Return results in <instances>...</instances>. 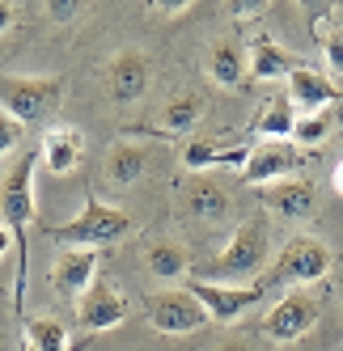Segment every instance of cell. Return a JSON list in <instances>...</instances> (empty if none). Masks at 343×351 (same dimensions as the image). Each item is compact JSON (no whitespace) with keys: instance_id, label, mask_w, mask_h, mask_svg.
<instances>
[{"instance_id":"7","label":"cell","mask_w":343,"mask_h":351,"mask_svg":"<svg viewBox=\"0 0 343 351\" xmlns=\"http://www.w3.org/2000/svg\"><path fill=\"white\" fill-rule=\"evenodd\" d=\"M144 313H149L153 330H161V335H191V330H200V326L208 322L204 305H200V300H195L187 288L153 292L149 300H144Z\"/></svg>"},{"instance_id":"26","label":"cell","mask_w":343,"mask_h":351,"mask_svg":"<svg viewBox=\"0 0 343 351\" xmlns=\"http://www.w3.org/2000/svg\"><path fill=\"white\" fill-rule=\"evenodd\" d=\"M17 140H21V123H17L9 110H0V157H5V153H13V148H17Z\"/></svg>"},{"instance_id":"21","label":"cell","mask_w":343,"mask_h":351,"mask_svg":"<svg viewBox=\"0 0 343 351\" xmlns=\"http://www.w3.org/2000/svg\"><path fill=\"white\" fill-rule=\"evenodd\" d=\"M144 263H149V271L161 275V280H178V275H187V250L178 241H153Z\"/></svg>"},{"instance_id":"9","label":"cell","mask_w":343,"mask_h":351,"mask_svg":"<svg viewBox=\"0 0 343 351\" xmlns=\"http://www.w3.org/2000/svg\"><path fill=\"white\" fill-rule=\"evenodd\" d=\"M301 148L292 140H263L250 148L246 165H241V178L250 186H272V182H284L292 169H301Z\"/></svg>"},{"instance_id":"33","label":"cell","mask_w":343,"mask_h":351,"mask_svg":"<svg viewBox=\"0 0 343 351\" xmlns=\"http://www.w3.org/2000/svg\"><path fill=\"white\" fill-rule=\"evenodd\" d=\"M0 351H9V335L5 330H0Z\"/></svg>"},{"instance_id":"30","label":"cell","mask_w":343,"mask_h":351,"mask_svg":"<svg viewBox=\"0 0 343 351\" xmlns=\"http://www.w3.org/2000/svg\"><path fill=\"white\" fill-rule=\"evenodd\" d=\"M220 351H255V347H250L246 339H229V343H225V347H220Z\"/></svg>"},{"instance_id":"29","label":"cell","mask_w":343,"mask_h":351,"mask_svg":"<svg viewBox=\"0 0 343 351\" xmlns=\"http://www.w3.org/2000/svg\"><path fill=\"white\" fill-rule=\"evenodd\" d=\"M72 13H77V5H51V17H56V21H68Z\"/></svg>"},{"instance_id":"27","label":"cell","mask_w":343,"mask_h":351,"mask_svg":"<svg viewBox=\"0 0 343 351\" xmlns=\"http://www.w3.org/2000/svg\"><path fill=\"white\" fill-rule=\"evenodd\" d=\"M322 51H327V68H335L339 77H343V30H339V26H335V30H327Z\"/></svg>"},{"instance_id":"32","label":"cell","mask_w":343,"mask_h":351,"mask_svg":"<svg viewBox=\"0 0 343 351\" xmlns=\"http://www.w3.org/2000/svg\"><path fill=\"white\" fill-rule=\"evenodd\" d=\"M335 191H339V195H343V161H339V165H335Z\"/></svg>"},{"instance_id":"6","label":"cell","mask_w":343,"mask_h":351,"mask_svg":"<svg viewBox=\"0 0 343 351\" xmlns=\"http://www.w3.org/2000/svg\"><path fill=\"white\" fill-rule=\"evenodd\" d=\"M318 313H322L318 296L309 288H292V292H284L272 305V313L263 317V330H267V339H276V343H297L301 335H309L318 326Z\"/></svg>"},{"instance_id":"2","label":"cell","mask_w":343,"mask_h":351,"mask_svg":"<svg viewBox=\"0 0 343 351\" xmlns=\"http://www.w3.org/2000/svg\"><path fill=\"white\" fill-rule=\"evenodd\" d=\"M128 233H132V216L110 204H97V199H89L77 220L51 229V237L64 241V250H102V245L123 241Z\"/></svg>"},{"instance_id":"1","label":"cell","mask_w":343,"mask_h":351,"mask_svg":"<svg viewBox=\"0 0 343 351\" xmlns=\"http://www.w3.org/2000/svg\"><path fill=\"white\" fill-rule=\"evenodd\" d=\"M34 165L38 153H21L17 165L5 173L0 182V212H5V229L17 245V288H13V305L21 309L26 300V271H30V220H34Z\"/></svg>"},{"instance_id":"8","label":"cell","mask_w":343,"mask_h":351,"mask_svg":"<svg viewBox=\"0 0 343 351\" xmlns=\"http://www.w3.org/2000/svg\"><path fill=\"white\" fill-rule=\"evenodd\" d=\"M187 292L204 305L212 322H237L246 309H255L263 300V284H212V280H191Z\"/></svg>"},{"instance_id":"14","label":"cell","mask_w":343,"mask_h":351,"mask_svg":"<svg viewBox=\"0 0 343 351\" xmlns=\"http://www.w3.org/2000/svg\"><path fill=\"white\" fill-rule=\"evenodd\" d=\"M149 89V60L140 51H119L110 60V97L115 102H136Z\"/></svg>"},{"instance_id":"18","label":"cell","mask_w":343,"mask_h":351,"mask_svg":"<svg viewBox=\"0 0 343 351\" xmlns=\"http://www.w3.org/2000/svg\"><path fill=\"white\" fill-rule=\"evenodd\" d=\"M208 68H212V81H216V85H225V89H237L241 77H246V60H241V51H237V43H233V38H225V43H216V47H212Z\"/></svg>"},{"instance_id":"5","label":"cell","mask_w":343,"mask_h":351,"mask_svg":"<svg viewBox=\"0 0 343 351\" xmlns=\"http://www.w3.org/2000/svg\"><path fill=\"white\" fill-rule=\"evenodd\" d=\"M331 271V250L318 241V237H292L280 258L272 263V275L267 284H292V288H305V284H318L322 275ZM263 284V288H267Z\"/></svg>"},{"instance_id":"16","label":"cell","mask_w":343,"mask_h":351,"mask_svg":"<svg viewBox=\"0 0 343 351\" xmlns=\"http://www.w3.org/2000/svg\"><path fill=\"white\" fill-rule=\"evenodd\" d=\"M292 68H297V64H292V56L284 51L280 43L263 38V34L250 43V77L255 81H280V77H288Z\"/></svg>"},{"instance_id":"3","label":"cell","mask_w":343,"mask_h":351,"mask_svg":"<svg viewBox=\"0 0 343 351\" xmlns=\"http://www.w3.org/2000/svg\"><path fill=\"white\" fill-rule=\"evenodd\" d=\"M267 267V220L255 216L246 224H237L229 245L216 254V263L208 267L212 275V284L220 280H250V275H259Z\"/></svg>"},{"instance_id":"4","label":"cell","mask_w":343,"mask_h":351,"mask_svg":"<svg viewBox=\"0 0 343 351\" xmlns=\"http://www.w3.org/2000/svg\"><path fill=\"white\" fill-rule=\"evenodd\" d=\"M60 102H64L60 77H0V110H9L21 128L43 123Z\"/></svg>"},{"instance_id":"17","label":"cell","mask_w":343,"mask_h":351,"mask_svg":"<svg viewBox=\"0 0 343 351\" xmlns=\"http://www.w3.org/2000/svg\"><path fill=\"white\" fill-rule=\"evenodd\" d=\"M246 157H250V148H241V144H233V148H216V144H208V140H191V144H187V153H182L187 169H208V165H246Z\"/></svg>"},{"instance_id":"11","label":"cell","mask_w":343,"mask_h":351,"mask_svg":"<svg viewBox=\"0 0 343 351\" xmlns=\"http://www.w3.org/2000/svg\"><path fill=\"white\" fill-rule=\"evenodd\" d=\"M97 280V250H60L51 263V288L60 296L81 300Z\"/></svg>"},{"instance_id":"28","label":"cell","mask_w":343,"mask_h":351,"mask_svg":"<svg viewBox=\"0 0 343 351\" xmlns=\"http://www.w3.org/2000/svg\"><path fill=\"white\" fill-rule=\"evenodd\" d=\"M13 26V5H9V0H0V34H5Z\"/></svg>"},{"instance_id":"12","label":"cell","mask_w":343,"mask_h":351,"mask_svg":"<svg viewBox=\"0 0 343 351\" xmlns=\"http://www.w3.org/2000/svg\"><path fill=\"white\" fill-rule=\"evenodd\" d=\"M288 102L301 106V114H318V110H327L331 102H339V89H335V81L327 77V72L297 64L288 72Z\"/></svg>"},{"instance_id":"15","label":"cell","mask_w":343,"mask_h":351,"mask_svg":"<svg viewBox=\"0 0 343 351\" xmlns=\"http://www.w3.org/2000/svg\"><path fill=\"white\" fill-rule=\"evenodd\" d=\"M81 153H85V136L77 128H51L43 136V165L51 173H72L81 165Z\"/></svg>"},{"instance_id":"23","label":"cell","mask_w":343,"mask_h":351,"mask_svg":"<svg viewBox=\"0 0 343 351\" xmlns=\"http://www.w3.org/2000/svg\"><path fill=\"white\" fill-rule=\"evenodd\" d=\"M204 114V102L195 93H178L174 102H165V114H161V128L165 132H191Z\"/></svg>"},{"instance_id":"24","label":"cell","mask_w":343,"mask_h":351,"mask_svg":"<svg viewBox=\"0 0 343 351\" xmlns=\"http://www.w3.org/2000/svg\"><path fill=\"white\" fill-rule=\"evenodd\" d=\"M292 123H297V106H292V102H272L259 114V136H267V140H292Z\"/></svg>"},{"instance_id":"19","label":"cell","mask_w":343,"mask_h":351,"mask_svg":"<svg viewBox=\"0 0 343 351\" xmlns=\"http://www.w3.org/2000/svg\"><path fill=\"white\" fill-rule=\"evenodd\" d=\"M187 204H191V212L200 220H225L229 195H225V186H216L212 178H195L191 191H187Z\"/></svg>"},{"instance_id":"31","label":"cell","mask_w":343,"mask_h":351,"mask_svg":"<svg viewBox=\"0 0 343 351\" xmlns=\"http://www.w3.org/2000/svg\"><path fill=\"white\" fill-rule=\"evenodd\" d=\"M9 245H13V237H9V229H5V224H0V258L9 254Z\"/></svg>"},{"instance_id":"13","label":"cell","mask_w":343,"mask_h":351,"mask_svg":"<svg viewBox=\"0 0 343 351\" xmlns=\"http://www.w3.org/2000/svg\"><path fill=\"white\" fill-rule=\"evenodd\" d=\"M259 199H263V208H272L284 220H305V216H314L318 191L305 178H284V182H272V186H259Z\"/></svg>"},{"instance_id":"10","label":"cell","mask_w":343,"mask_h":351,"mask_svg":"<svg viewBox=\"0 0 343 351\" xmlns=\"http://www.w3.org/2000/svg\"><path fill=\"white\" fill-rule=\"evenodd\" d=\"M128 317V300L123 292H119L110 280H93L89 292L77 300V322H81V330L97 335V330H110V326H119Z\"/></svg>"},{"instance_id":"20","label":"cell","mask_w":343,"mask_h":351,"mask_svg":"<svg viewBox=\"0 0 343 351\" xmlns=\"http://www.w3.org/2000/svg\"><path fill=\"white\" fill-rule=\"evenodd\" d=\"M140 173H144V148H136V144H115L110 157H106V178L119 182V186H128V182L140 178Z\"/></svg>"},{"instance_id":"25","label":"cell","mask_w":343,"mask_h":351,"mask_svg":"<svg viewBox=\"0 0 343 351\" xmlns=\"http://www.w3.org/2000/svg\"><path fill=\"white\" fill-rule=\"evenodd\" d=\"M327 136H331V110L297 114V123H292V144H297V148H318Z\"/></svg>"},{"instance_id":"22","label":"cell","mask_w":343,"mask_h":351,"mask_svg":"<svg viewBox=\"0 0 343 351\" xmlns=\"http://www.w3.org/2000/svg\"><path fill=\"white\" fill-rule=\"evenodd\" d=\"M26 343L34 351H68V330L56 317H30L26 322Z\"/></svg>"}]
</instances>
